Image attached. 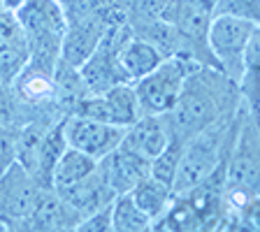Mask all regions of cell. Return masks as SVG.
<instances>
[{"mask_svg":"<svg viewBox=\"0 0 260 232\" xmlns=\"http://www.w3.org/2000/svg\"><path fill=\"white\" fill-rule=\"evenodd\" d=\"M181 151H184V140L170 135V142L165 144L160 153L151 160V168H149V174L156 177L158 181L168 184L172 188L174 184V177H177V168H179V160H181Z\"/></svg>","mask_w":260,"mask_h":232,"instance_id":"19","label":"cell"},{"mask_svg":"<svg viewBox=\"0 0 260 232\" xmlns=\"http://www.w3.org/2000/svg\"><path fill=\"white\" fill-rule=\"evenodd\" d=\"M100 95H103V103H105V121H107V123L128 128V125H133L142 116V109H140V103H137L133 81L114 84L112 88H107V91L100 93Z\"/></svg>","mask_w":260,"mask_h":232,"instance_id":"14","label":"cell"},{"mask_svg":"<svg viewBox=\"0 0 260 232\" xmlns=\"http://www.w3.org/2000/svg\"><path fill=\"white\" fill-rule=\"evenodd\" d=\"M19 128H0V177L16 162Z\"/></svg>","mask_w":260,"mask_h":232,"instance_id":"21","label":"cell"},{"mask_svg":"<svg viewBox=\"0 0 260 232\" xmlns=\"http://www.w3.org/2000/svg\"><path fill=\"white\" fill-rule=\"evenodd\" d=\"M170 135L172 132L162 114H142L135 123L125 128L121 146L146 160H153L170 142Z\"/></svg>","mask_w":260,"mask_h":232,"instance_id":"10","label":"cell"},{"mask_svg":"<svg viewBox=\"0 0 260 232\" xmlns=\"http://www.w3.org/2000/svg\"><path fill=\"white\" fill-rule=\"evenodd\" d=\"M95 158L86 156V153L77 151L72 146H68L63 151V156L58 158V162L54 165V172H51V188L56 193H63V190L77 186L79 181H84L86 177H91L95 172Z\"/></svg>","mask_w":260,"mask_h":232,"instance_id":"15","label":"cell"},{"mask_svg":"<svg viewBox=\"0 0 260 232\" xmlns=\"http://www.w3.org/2000/svg\"><path fill=\"white\" fill-rule=\"evenodd\" d=\"M28 63V42L14 12L0 10V81L10 84Z\"/></svg>","mask_w":260,"mask_h":232,"instance_id":"11","label":"cell"},{"mask_svg":"<svg viewBox=\"0 0 260 232\" xmlns=\"http://www.w3.org/2000/svg\"><path fill=\"white\" fill-rule=\"evenodd\" d=\"M162 58L165 56L151 42L133 35L130 26L125 28L119 49H116V60H119V68L123 70V75L128 77V81H137L140 77L149 75Z\"/></svg>","mask_w":260,"mask_h":232,"instance_id":"13","label":"cell"},{"mask_svg":"<svg viewBox=\"0 0 260 232\" xmlns=\"http://www.w3.org/2000/svg\"><path fill=\"white\" fill-rule=\"evenodd\" d=\"M242 105L237 81L211 65H198L186 77L174 107L162 114L170 132L179 140H188L198 130L214 121L230 116Z\"/></svg>","mask_w":260,"mask_h":232,"instance_id":"1","label":"cell"},{"mask_svg":"<svg viewBox=\"0 0 260 232\" xmlns=\"http://www.w3.org/2000/svg\"><path fill=\"white\" fill-rule=\"evenodd\" d=\"M258 23L235 16H211L207 28V44L216 60L218 70L225 72L233 81H239L244 70V49L258 32Z\"/></svg>","mask_w":260,"mask_h":232,"instance_id":"6","label":"cell"},{"mask_svg":"<svg viewBox=\"0 0 260 232\" xmlns=\"http://www.w3.org/2000/svg\"><path fill=\"white\" fill-rule=\"evenodd\" d=\"M128 193H130V197L135 200V205L144 211L146 216L151 218V225L170 209V205H172V200H174L172 188H170L168 184L158 181V179L151 177V174L144 177L142 181H137Z\"/></svg>","mask_w":260,"mask_h":232,"instance_id":"16","label":"cell"},{"mask_svg":"<svg viewBox=\"0 0 260 232\" xmlns=\"http://www.w3.org/2000/svg\"><path fill=\"white\" fill-rule=\"evenodd\" d=\"M35 109L16 95L12 84L0 81V128H21L38 116Z\"/></svg>","mask_w":260,"mask_h":232,"instance_id":"18","label":"cell"},{"mask_svg":"<svg viewBox=\"0 0 260 232\" xmlns=\"http://www.w3.org/2000/svg\"><path fill=\"white\" fill-rule=\"evenodd\" d=\"M125 28H128V23L109 28L100 38V42L95 44V49L88 54V58L77 68L86 93H105L114 84L128 81V77L123 75V70L119 68V60H116V49H119Z\"/></svg>","mask_w":260,"mask_h":232,"instance_id":"7","label":"cell"},{"mask_svg":"<svg viewBox=\"0 0 260 232\" xmlns=\"http://www.w3.org/2000/svg\"><path fill=\"white\" fill-rule=\"evenodd\" d=\"M75 230L77 232H112V202L105 205L103 209L88 214L86 218H81Z\"/></svg>","mask_w":260,"mask_h":232,"instance_id":"22","label":"cell"},{"mask_svg":"<svg viewBox=\"0 0 260 232\" xmlns=\"http://www.w3.org/2000/svg\"><path fill=\"white\" fill-rule=\"evenodd\" d=\"M200 63H195L188 56L172 54L165 56L149 75L133 81L142 114H168L177 103L186 77Z\"/></svg>","mask_w":260,"mask_h":232,"instance_id":"5","label":"cell"},{"mask_svg":"<svg viewBox=\"0 0 260 232\" xmlns=\"http://www.w3.org/2000/svg\"><path fill=\"white\" fill-rule=\"evenodd\" d=\"M81 216L54 188H40L26 230H75Z\"/></svg>","mask_w":260,"mask_h":232,"instance_id":"12","label":"cell"},{"mask_svg":"<svg viewBox=\"0 0 260 232\" xmlns=\"http://www.w3.org/2000/svg\"><path fill=\"white\" fill-rule=\"evenodd\" d=\"M149 168H151V160L128 151L121 144L95 162V172L112 188L114 195L128 193L137 181L149 177Z\"/></svg>","mask_w":260,"mask_h":232,"instance_id":"9","label":"cell"},{"mask_svg":"<svg viewBox=\"0 0 260 232\" xmlns=\"http://www.w3.org/2000/svg\"><path fill=\"white\" fill-rule=\"evenodd\" d=\"M239 114H242V105L235 114L214 121L211 125L184 140V151H181V160H179L177 177L172 184L174 195H186L195 186H200L205 179H209L221 165H225L239 128Z\"/></svg>","mask_w":260,"mask_h":232,"instance_id":"2","label":"cell"},{"mask_svg":"<svg viewBox=\"0 0 260 232\" xmlns=\"http://www.w3.org/2000/svg\"><path fill=\"white\" fill-rule=\"evenodd\" d=\"M211 16H235L260 21V0H211Z\"/></svg>","mask_w":260,"mask_h":232,"instance_id":"20","label":"cell"},{"mask_svg":"<svg viewBox=\"0 0 260 232\" xmlns=\"http://www.w3.org/2000/svg\"><path fill=\"white\" fill-rule=\"evenodd\" d=\"M63 132L65 140H68V146L100 160L103 156H107L112 149H116L121 144L125 128L68 114L63 119Z\"/></svg>","mask_w":260,"mask_h":232,"instance_id":"8","label":"cell"},{"mask_svg":"<svg viewBox=\"0 0 260 232\" xmlns=\"http://www.w3.org/2000/svg\"><path fill=\"white\" fill-rule=\"evenodd\" d=\"M14 16L28 42V63L47 72H56L60 47L68 32V19L58 0H23Z\"/></svg>","mask_w":260,"mask_h":232,"instance_id":"4","label":"cell"},{"mask_svg":"<svg viewBox=\"0 0 260 232\" xmlns=\"http://www.w3.org/2000/svg\"><path fill=\"white\" fill-rule=\"evenodd\" d=\"M151 230V218L135 205L130 193H119L112 200V232Z\"/></svg>","mask_w":260,"mask_h":232,"instance_id":"17","label":"cell"},{"mask_svg":"<svg viewBox=\"0 0 260 232\" xmlns=\"http://www.w3.org/2000/svg\"><path fill=\"white\" fill-rule=\"evenodd\" d=\"M260 137H258V114L246 109L242 103L239 128L235 135L233 149L228 153L223 170V200H230L235 211L258 200L260 181Z\"/></svg>","mask_w":260,"mask_h":232,"instance_id":"3","label":"cell"}]
</instances>
